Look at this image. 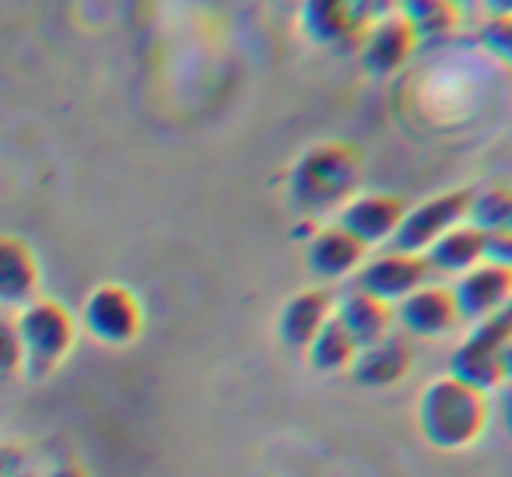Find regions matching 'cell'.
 Wrapping results in <instances>:
<instances>
[{
    "label": "cell",
    "instance_id": "obj_11",
    "mask_svg": "<svg viewBox=\"0 0 512 477\" xmlns=\"http://www.w3.org/2000/svg\"><path fill=\"white\" fill-rule=\"evenodd\" d=\"M453 299L463 323H481L502 313V306L512 299V267L481 260L467 274H460V281L453 285Z\"/></svg>",
    "mask_w": 512,
    "mask_h": 477
},
{
    "label": "cell",
    "instance_id": "obj_21",
    "mask_svg": "<svg viewBox=\"0 0 512 477\" xmlns=\"http://www.w3.org/2000/svg\"><path fill=\"white\" fill-rule=\"evenodd\" d=\"M467 221L481 228V232H512V186L474 190Z\"/></svg>",
    "mask_w": 512,
    "mask_h": 477
},
{
    "label": "cell",
    "instance_id": "obj_7",
    "mask_svg": "<svg viewBox=\"0 0 512 477\" xmlns=\"http://www.w3.org/2000/svg\"><path fill=\"white\" fill-rule=\"evenodd\" d=\"M470 200H474V190H446V193H435V197L421 200L418 207H407L404 221H400V228L390 239L393 250L425 253L439 235H446L449 228L467 221Z\"/></svg>",
    "mask_w": 512,
    "mask_h": 477
},
{
    "label": "cell",
    "instance_id": "obj_14",
    "mask_svg": "<svg viewBox=\"0 0 512 477\" xmlns=\"http://www.w3.org/2000/svg\"><path fill=\"white\" fill-rule=\"evenodd\" d=\"M414 369V337L407 334H386L383 341L369 344L358 351L355 365H351V379L365 390H386L407 379Z\"/></svg>",
    "mask_w": 512,
    "mask_h": 477
},
{
    "label": "cell",
    "instance_id": "obj_26",
    "mask_svg": "<svg viewBox=\"0 0 512 477\" xmlns=\"http://www.w3.org/2000/svg\"><path fill=\"white\" fill-rule=\"evenodd\" d=\"M498 414H502V425L512 439V383H502L498 386Z\"/></svg>",
    "mask_w": 512,
    "mask_h": 477
},
{
    "label": "cell",
    "instance_id": "obj_25",
    "mask_svg": "<svg viewBox=\"0 0 512 477\" xmlns=\"http://www.w3.org/2000/svg\"><path fill=\"white\" fill-rule=\"evenodd\" d=\"M484 260L512 267V232H484Z\"/></svg>",
    "mask_w": 512,
    "mask_h": 477
},
{
    "label": "cell",
    "instance_id": "obj_9",
    "mask_svg": "<svg viewBox=\"0 0 512 477\" xmlns=\"http://www.w3.org/2000/svg\"><path fill=\"white\" fill-rule=\"evenodd\" d=\"M432 278V267H428L425 253H400L390 250L383 257H372L358 267V285L362 292L376 295L383 302H400L411 292H418L421 285H428Z\"/></svg>",
    "mask_w": 512,
    "mask_h": 477
},
{
    "label": "cell",
    "instance_id": "obj_2",
    "mask_svg": "<svg viewBox=\"0 0 512 477\" xmlns=\"http://www.w3.org/2000/svg\"><path fill=\"white\" fill-rule=\"evenodd\" d=\"M491 421V397L453 376H439L418 397V428L428 446L442 453L470 449Z\"/></svg>",
    "mask_w": 512,
    "mask_h": 477
},
{
    "label": "cell",
    "instance_id": "obj_30",
    "mask_svg": "<svg viewBox=\"0 0 512 477\" xmlns=\"http://www.w3.org/2000/svg\"><path fill=\"white\" fill-rule=\"evenodd\" d=\"M453 4H456V8H460V11H470V8H477L481 0H453Z\"/></svg>",
    "mask_w": 512,
    "mask_h": 477
},
{
    "label": "cell",
    "instance_id": "obj_15",
    "mask_svg": "<svg viewBox=\"0 0 512 477\" xmlns=\"http://www.w3.org/2000/svg\"><path fill=\"white\" fill-rule=\"evenodd\" d=\"M365 260H369V246L358 243L355 235L344 232L337 221L334 225H320L313 235H309L306 264L320 281L348 278V274H355Z\"/></svg>",
    "mask_w": 512,
    "mask_h": 477
},
{
    "label": "cell",
    "instance_id": "obj_5",
    "mask_svg": "<svg viewBox=\"0 0 512 477\" xmlns=\"http://www.w3.org/2000/svg\"><path fill=\"white\" fill-rule=\"evenodd\" d=\"M78 327H85L88 337H95L106 348H127L144 330V306L127 285L106 281L88 292Z\"/></svg>",
    "mask_w": 512,
    "mask_h": 477
},
{
    "label": "cell",
    "instance_id": "obj_27",
    "mask_svg": "<svg viewBox=\"0 0 512 477\" xmlns=\"http://www.w3.org/2000/svg\"><path fill=\"white\" fill-rule=\"evenodd\" d=\"M43 477H92V474H88L78 460H64V463H57V467L43 470Z\"/></svg>",
    "mask_w": 512,
    "mask_h": 477
},
{
    "label": "cell",
    "instance_id": "obj_1",
    "mask_svg": "<svg viewBox=\"0 0 512 477\" xmlns=\"http://www.w3.org/2000/svg\"><path fill=\"white\" fill-rule=\"evenodd\" d=\"M365 179V155L351 141H320L295 158L288 172V197L306 218L341 211Z\"/></svg>",
    "mask_w": 512,
    "mask_h": 477
},
{
    "label": "cell",
    "instance_id": "obj_19",
    "mask_svg": "<svg viewBox=\"0 0 512 477\" xmlns=\"http://www.w3.org/2000/svg\"><path fill=\"white\" fill-rule=\"evenodd\" d=\"M302 355H306L309 369L320 372V376H341V372H351V365H355L358 344L351 341L348 330L330 316V320L323 323L320 334L313 337V344H309Z\"/></svg>",
    "mask_w": 512,
    "mask_h": 477
},
{
    "label": "cell",
    "instance_id": "obj_13",
    "mask_svg": "<svg viewBox=\"0 0 512 477\" xmlns=\"http://www.w3.org/2000/svg\"><path fill=\"white\" fill-rule=\"evenodd\" d=\"M43 288V271H39V257L22 235L0 232V309L18 313L39 299Z\"/></svg>",
    "mask_w": 512,
    "mask_h": 477
},
{
    "label": "cell",
    "instance_id": "obj_6",
    "mask_svg": "<svg viewBox=\"0 0 512 477\" xmlns=\"http://www.w3.org/2000/svg\"><path fill=\"white\" fill-rule=\"evenodd\" d=\"M509 337H512V327L498 313L474 323L467 341L456 344L453 355H449V376L467 386H477V390H484V393L498 390V386L505 383L502 348L509 344Z\"/></svg>",
    "mask_w": 512,
    "mask_h": 477
},
{
    "label": "cell",
    "instance_id": "obj_10",
    "mask_svg": "<svg viewBox=\"0 0 512 477\" xmlns=\"http://www.w3.org/2000/svg\"><path fill=\"white\" fill-rule=\"evenodd\" d=\"M407 200L400 193H358L348 204L337 211V225L344 232H351L358 243L376 246V243H390L393 232L400 228L407 214Z\"/></svg>",
    "mask_w": 512,
    "mask_h": 477
},
{
    "label": "cell",
    "instance_id": "obj_18",
    "mask_svg": "<svg viewBox=\"0 0 512 477\" xmlns=\"http://www.w3.org/2000/svg\"><path fill=\"white\" fill-rule=\"evenodd\" d=\"M428 267L442 274H467L470 267H477L484 260V232L470 221L449 228L446 235H439L432 246L425 250Z\"/></svg>",
    "mask_w": 512,
    "mask_h": 477
},
{
    "label": "cell",
    "instance_id": "obj_24",
    "mask_svg": "<svg viewBox=\"0 0 512 477\" xmlns=\"http://www.w3.org/2000/svg\"><path fill=\"white\" fill-rule=\"evenodd\" d=\"M22 372V341H18L15 313L0 309V376H18Z\"/></svg>",
    "mask_w": 512,
    "mask_h": 477
},
{
    "label": "cell",
    "instance_id": "obj_28",
    "mask_svg": "<svg viewBox=\"0 0 512 477\" xmlns=\"http://www.w3.org/2000/svg\"><path fill=\"white\" fill-rule=\"evenodd\" d=\"M484 8H488V15H509L512 11V0H481Z\"/></svg>",
    "mask_w": 512,
    "mask_h": 477
},
{
    "label": "cell",
    "instance_id": "obj_12",
    "mask_svg": "<svg viewBox=\"0 0 512 477\" xmlns=\"http://www.w3.org/2000/svg\"><path fill=\"white\" fill-rule=\"evenodd\" d=\"M393 313H397L407 337H446L463 323L453 299V288L432 285V281L421 285L418 292H411L407 299H400V306Z\"/></svg>",
    "mask_w": 512,
    "mask_h": 477
},
{
    "label": "cell",
    "instance_id": "obj_22",
    "mask_svg": "<svg viewBox=\"0 0 512 477\" xmlns=\"http://www.w3.org/2000/svg\"><path fill=\"white\" fill-rule=\"evenodd\" d=\"M477 39H481V46L495 60L512 64V11H509V15H491L488 22L481 25Z\"/></svg>",
    "mask_w": 512,
    "mask_h": 477
},
{
    "label": "cell",
    "instance_id": "obj_23",
    "mask_svg": "<svg viewBox=\"0 0 512 477\" xmlns=\"http://www.w3.org/2000/svg\"><path fill=\"white\" fill-rule=\"evenodd\" d=\"M0 477H43L36 449L25 442H0Z\"/></svg>",
    "mask_w": 512,
    "mask_h": 477
},
{
    "label": "cell",
    "instance_id": "obj_31",
    "mask_svg": "<svg viewBox=\"0 0 512 477\" xmlns=\"http://www.w3.org/2000/svg\"><path fill=\"white\" fill-rule=\"evenodd\" d=\"M498 316H502V320H505V323H509V327H512V299L505 302V306H502V313H498Z\"/></svg>",
    "mask_w": 512,
    "mask_h": 477
},
{
    "label": "cell",
    "instance_id": "obj_4",
    "mask_svg": "<svg viewBox=\"0 0 512 477\" xmlns=\"http://www.w3.org/2000/svg\"><path fill=\"white\" fill-rule=\"evenodd\" d=\"M393 11L397 0H302L299 22L320 46H358L365 32Z\"/></svg>",
    "mask_w": 512,
    "mask_h": 477
},
{
    "label": "cell",
    "instance_id": "obj_16",
    "mask_svg": "<svg viewBox=\"0 0 512 477\" xmlns=\"http://www.w3.org/2000/svg\"><path fill=\"white\" fill-rule=\"evenodd\" d=\"M334 316V295L327 288H306L295 292L278 313V337L288 351H306L323 323Z\"/></svg>",
    "mask_w": 512,
    "mask_h": 477
},
{
    "label": "cell",
    "instance_id": "obj_17",
    "mask_svg": "<svg viewBox=\"0 0 512 477\" xmlns=\"http://www.w3.org/2000/svg\"><path fill=\"white\" fill-rule=\"evenodd\" d=\"M334 320L348 330L351 341L362 351V348H369V344L383 341L386 334H393L397 313H393L390 302L376 299V295L362 292V288H348V292L334 302Z\"/></svg>",
    "mask_w": 512,
    "mask_h": 477
},
{
    "label": "cell",
    "instance_id": "obj_29",
    "mask_svg": "<svg viewBox=\"0 0 512 477\" xmlns=\"http://www.w3.org/2000/svg\"><path fill=\"white\" fill-rule=\"evenodd\" d=\"M502 372H505V383H512V337L502 348Z\"/></svg>",
    "mask_w": 512,
    "mask_h": 477
},
{
    "label": "cell",
    "instance_id": "obj_3",
    "mask_svg": "<svg viewBox=\"0 0 512 477\" xmlns=\"http://www.w3.org/2000/svg\"><path fill=\"white\" fill-rule=\"evenodd\" d=\"M15 323L22 341V376L32 383L50 379L78 344V316L50 295H39L18 309Z\"/></svg>",
    "mask_w": 512,
    "mask_h": 477
},
{
    "label": "cell",
    "instance_id": "obj_8",
    "mask_svg": "<svg viewBox=\"0 0 512 477\" xmlns=\"http://www.w3.org/2000/svg\"><path fill=\"white\" fill-rule=\"evenodd\" d=\"M418 46H421V39H418V32L411 29V22H407L400 11H393V15L379 18L362 36V43H358V60H362L369 78H393V74L411 64Z\"/></svg>",
    "mask_w": 512,
    "mask_h": 477
},
{
    "label": "cell",
    "instance_id": "obj_20",
    "mask_svg": "<svg viewBox=\"0 0 512 477\" xmlns=\"http://www.w3.org/2000/svg\"><path fill=\"white\" fill-rule=\"evenodd\" d=\"M397 11L411 22L418 39H446L449 32L460 29L463 11L453 0H397Z\"/></svg>",
    "mask_w": 512,
    "mask_h": 477
}]
</instances>
